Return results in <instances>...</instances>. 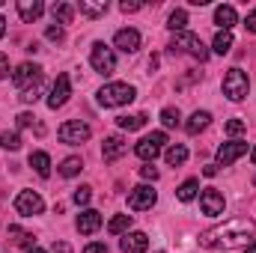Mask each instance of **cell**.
Segmentation results:
<instances>
[{"mask_svg":"<svg viewBox=\"0 0 256 253\" xmlns=\"http://www.w3.org/2000/svg\"><path fill=\"white\" fill-rule=\"evenodd\" d=\"M256 242V224L248 218H236V220H226L214 230H206L200 236V244L202 248H238V244H250Z\"/></svg>","mask_w":256,"mask_h":253,"instance_id":"1","label":"cell"},{"mask_svg":"<svg viewBox=\"0 0 256 253\" xmlns=\"http://www.w3.org/2000/svg\"><path fill=\"white\" fill-rule=\"evenodd\" d=\"M137 90L131 84H122V80H114V84H104L98 90V104L102 108H122L128 102H134Z\"/></svg>","mask_w":256,"mask_h":253,"instance_id":"2","label":"cell"},{"mask_svg":"<svg viewBox=\"0 0 256 253\" xmlns=\"http://www.w3.org/2000/svg\"><path fill=\"white\" fill-rule=\"evenodd\" d=\"M191 54L194 60H200V63H206L208 60V48L202 45V39L200 36H194V33H176L173 36V42H170V54Z\"/></svg>","mask_w":256,"mask_h":253,"instance_id":"3","label":"cell"},{"mask_svg":"<svg viewBox=\"0 0 256 253\" xmlns=\"http://www.w3.org/2000/svg\"><path fill=\"white\" fill-rule=\"evenodd\" d=\"M248 90H250V80H248V74H244L242 68H230V72L224 74V96H226L230 102L248 98Z\"/></svg>","mask_w":256,"mask_h":253,"instance_id":"4","label":"cell"},{"mask_svg":"<svg viewBox=\"0 0 256 253\" xmlns=\"http://www.w3.org/2000/svg\"><path fill=\"white\" fill-rule=\"evenodd\" d=\"M164 143H167V134H164V131H152V134H146V137L134 146V155L143 158V161H155V158L161 155Z\"/></svg>","mask_w":256,"mask_h":253,"instance_id":"5","label":"cell"},{"mask_svg":"<svg viewBox=\"0 0 256 253\" xmlns=\"http://www.w3.org/2000/svg\"><path fill=\"white\" fill-rule=\"evenodd\" d=\"M90 126L86 122H80V120H68V122H63L60 126V131H57V137L63 140V143H68V146H80V143H86L90 140Z\"/></svg>","mask_w":256,"mask_h":253,"instance_id":"6","label":"cell"},{"mask_svg":"<svg viewBox=\"0 0 256 253\" xmlns=\"http://www.w3.org/2000/svg\"><path fill=\"white\" fill-rule=\"evenodd\" d=\"M90 63H92V68H96L98 74H114V72H116V57H114V51H110L104 42H96V45H92Z\"/></svg>","mask_w":256,"mask_h":253,"instance_id":"7","label":"cell"},{"mask_svg":"<svg viewBox=\"0 0 256 253\" xmlns=\"http://www.w3.org/2000/svg\"><path fill=\"white\" fill-rule=\"evenodd\" d=\"M42 208H45V202L36 190H18V196H15V212L18 214L33 218V214H42Z\"/></svg>","mask_w":256,"mask_h":253,"instance_id":"8","label":"cell"},{"mask_svg":"<svg viewBox=\"0 0 256 253\" xmlns=\"http://www.w3.org/2000/svg\"><path fill=\"white\" fill-rule=\"evenodd\" d=\"M200 208H202V214H208V218H220L224 208H226V200H224V194L218 188H206L200 194Z\"/></svg>","mask_w":256,"mask_h":253,"instance_id":"9","label":"cell"},{"mask_svg":"<svg viewBox=\"0 0 256 253\" xmlns=\"http://www.w3.org/2000/svg\"><path fill=\"white\" fill-rule=\"evenodd\" d=\"M155 200H158V194L149 185H137V188L128 190V208L131 212H146V208L155 206Z\"/></svg>","mask_w":256,"mask_h":253,"instance_id":"10","label":"cell"},{"mask_svg":"<svg viewBox=\"0 0 256 253\" xmlns=\"http://www.w3.org/2000/svg\"><path fill=\"white\" fill-rule=\"evenodd\" d=\"M68 96H72V80H68V74H60V78L54 80L51 92H48V108H51V110L63 108L66 102H68Z\"/></svg>","mask_w":256,"mask_h":253,"instance_id":"11","label":"cell"},{"mask_svg":"<svg viewBox=\"0 0 256 253\" xmlns=\"http://www.w3.org/2000/svg\"><path fill=\"white\" fill-rule=\"evenodd\" d=\"M12 80H15V86H18V90H27L30 84L42 80V66H36V63H21L18 68H15Z\"/></svg>","mask_w":256,"mask_h":253,"instance_id":"12","label":"cell"},{"mask_svg":"<svg viewBox=\"0 0 256 253\" xmlns=\"http://www.w3.org/2000/svg\"><path fill=\"white\" fill-rule=\"evenodd\" d=\"M244 152H248V143H242V140L224 143V146L218 149V164H220V167H230V164H232V161H238Z\"/></svg>","mask_w":256,"mask_h":253,"instance_id":"13","label":"cell"},{"mask_svg":"<svg viewBox=\"0 0 256 253\" xmlns=\"http://www.w3.org/2000/svg\"><path fill=\"white\" fill-rule=\"evenodd\" d=\"M74 226H78V232H80V236H92V232L102 226V214H98L96 208H84V212L78 214Z\"/></svg>","mask_w":256,"mask_h":253,"instance_id":"14","label":"cell"},{"mask_svg":"<svg viewBox=\"0 0 256 253\" xmlns=\"http://www.w3.org/2000/svg\"><path fill=\"white\" fill-rule=\"evenodd\" d=\"M114 45H116L120 51H126V54H134V51L140 48V33H137V30H131V27H126V30H116Z\"/></svg>","mask_w":256,"mask_h":253,"instance_id":"15","label":"cell"},{"mask_svg":"<svg viewBox=\"0 0 256 253\" xmlns=\"http://www.w3.org/2000/svg\"><path fill=\"white\" fill-rule=\"evenodd\" d=\"M120 248H122V253H146L149 236L146 232H126L122 242H120Z\"/></svg>","mask_w":256,"mask_h":253,"instance_id":"16","label":"cell"},{"mask_svg":"<svg viewBox=\"0 0 256 253\" xmlns=\"http://www.w3.org/2000/svg\"><path fill=\"white\" fill-rule=\"evenodd\" d=\"M126 149H128L126 140H122L120 134H114V137H108V140H104V146H102V158H104V161L110 164V161L122 158V155H126Z\"/></svg>","mask_w":256,"mask_h":253,"instance_id":"17","label":"cell"},{"mask_svg":"<svg viewBox=\"0 0 256 253\" xmlns=\"http://www.w3.org/2000/svg\"><path fill=\"white\" fill-rule=\"evenodd\" d=\"M42 12H45L42 0H18V15H21V21L33 24V21L42 18Z\"/></svg>","mask_w":256,"mask_h":253,"instance_id":"18","label":"cell"},{"mask_svg":"<svg viewBox=\"0 0 256 253\" xmlns=\"http://www.w3.org/2000/svg\"><path fill=\"white\" fill-rule=\"evenodd\" d=\"M236 21H238V15H236V9H232V6H218V9H214V24H218V27L230 30Z\"/></svg>","mask_w":256,"mask_h":253,"instance_id":"19","label":"cell"},{"mask_svg":"<svg viewBox=\"0 0 256 253\" xmlns=\"http://www.w3.org/2000/svg\"><path fill=\"white\" fill-rule=\"evenodd\" d=\"M30 167H33L42 179H48V176H51V158H48V152H33V155H30Z\"/></svg>","mask_w":256,"mask_h":253,"instance_id":"20","label":"cell"},{"mask_svg":"<svg viewBox=\"0 0 256 253\" xmlns=\"http://www.w3.org/2000/svg\"><path fill=\"white\" fill-rule=\"evenodd\" d=\"M78 9H80V15H86V18H98V15L108 12V0H98V3H92V0H80Z\"/></svg>","mask_w":256,"mask_h":253,"instance_id":"21","label":"cell"},{"mask_svg":"<svg viewBox=\"0 0 256 253\" xmlns=\"http://www.w3.org/2000/svg\"><path fill=\"white\" fill-rule=\"evenodd\" d=\"M208 122H212V114H208V110H196L191 120L185 122V131H188V134H200Z\"/></svg>","mask_w":256,"mask_h":253,"instance_id":"22","label":"cell"},{"mask_svg":"<svg viewBox=\"0 0 256 253\" xmlns=\"http://www.w3.org/2000/svg\"><path fill=\"white\" fill-rule=\"evenodd\" d=\"M164 158H167V164H170V167H179V164H185V161H188V149H185L182 143H176V146H170V149L164 152Z\"/></svg>","mask_w":256,"mask_h":253,"instance_id":"23","label":"cell"},{"mask_svg":"<svg viewBox=\"0 0 256 253\" xmlns=\"http://www.w3.org/2000/svg\"><path fill=\"white\" fill-rule=\"evenodd\" d=\"M185 24H188V12H185V9H173L170 18H167V27H170L173 33H185Z\"/></svg>","mask_w":256,"mask_h":253,"instance_id":"24","label":"cell"},{"mask_svg":"<svg viewBox=\"0 0 256 253\" xmlns=\"http://www.w3.org/2000/svg\"><path fill=\"white\" fill-rule=\"evenodd\" d=\"M230 48H232V33L230 30H220L214 36V42H212V51L214 54H230Z\"/></svg>","mask_w":256,"mask_h":253,"instance_id":"25","label":"cell"},{"mask_svg":"<svg viewBox=\"0 0 256 253\" xmlns=\"http://www.w3.org/2000/svg\"><path fill=\"white\" fill-rule=\"evenodd\" d=\"M116 126L122 131H137L146 126V114H134V116H116Z\"/></svg>","mask_w":256,"mask_h":253,"instance_id":"26","label":"cell"},{"mask_svg":"<svg viewBox=\"0 0 256 253\" xmlns=\"http://www.w3.org/2000/svg\"><path fill=\"white\" fill-rule=\"evenodd\" d=\"M54 21L57 24H72V18H74V6L72 3H54Z\"/></svg>","mask_w":256,"mask_h":253,"instance_id":"27","label":"cell"},{"mask_svg":"<svg viewBox=\"0 0 256 253\" xmlns=\"http://www.w3.org/2000/svg\"><path fill=\"white\" fill-rule=\"evenodd\" d=\"M196 190H200V179H188V182H182V185L176 188V196H179L182 202H191L194 196H196Z\"/></svg>","mask_w":256,"mask_h":253,"instance_id":"28","label":"cell"},{"mask_svg":"<svg viewBox=\"0 0 256 253\" xmlns=\"http://www.w3.org/2000/svg\"><path fill=\"white\" fill-rule=\"evenodd\" d=\"M84 170V161L78 158V155H72V158H66L63 164H60V173H63L66 179H72V176H78Z\"/></svg>","mask_w":256,"mask_h":253,"instance_id":"29","label":"cell"},{"mask_svg":"<svg viewBox=\"0 0 256 253\" xmlns=\"http://www.w3.org/2000/svg\"><path fill=\"white\" fill-rule=\"evenodd\" d=\"M42 90H45V80H36V84H30L27 90H21V102H24V104H33V102L42 96Z\"/></svg>","mask_w":256,"mask_h":253,"instance_id":"30","label":"cell"},{"mask_svg":"<svg viewBox=\"0 0 256 253\" xmlns=\"http://www.w3.org/2000/svg\"><path fill=\"white\" fill-rule=\"evenodd\" d=\"M9 238H12V244H18V248H33V236L24 232V230H18V226H9Z\"/></svg>","mask_w":256,"mask_h":253,"instance_id":"31","label":"cell"},{"mask_svg":"<svg viewBox=\"0 0 256 253\" xmlns=\"http://www.w3.org/2000/svg\"><path fill=\"white\" fill-rule=\"evenodd\" d=\"M0 146L9 149V152L21 149V137H18V131H3V134H0Z\"/></svg>","mask_w":256,"mask_h":253,"instance_id":"32","label":"cell"},{"mask_svg":"<svg viewBox=\"0 0 256 253\" xmlns=\"http://www.w3.org/2000/svg\"><path fill=\"white\" fill-rule=\"evenodd\" d=\"M128 226H131V214H116L110 224H108V230L114 232V236H120V232H126Z\"/></svg>","mask_w":256,"mask_h":253,"instance_id":"33","label":"cell"},{"mask_svg":"<svg viewBox=\"0 0 256 253\" xmlns=\"http://www.w3.org/2000/svg\"><path fill=\"white\" fill-rule=\"evenodd\" d=\"M179 120H182L179 108H164V110H161V122H164L167 128H176L179 126Z\"/></svg>","mask_w":256,"mask_h":253,"instance_id":"34","label":"cell"},{"mask_svg":"<svg viewBox=\"0 0 256 253\" xmlns=\"http://www.w3.org/2000/svg\"><path fill=\"white\" fill-rule=\"evenodd\" d=\"M90 196H92V188H90V185H80V188L74 190V202H78V206H86Z\"/></svg>","mask_w":256,"mask_h":253,"instance_id":"35","label":"cell"},{"mask_svg":"<svg viewBox=\"0 0 256 253\" xmlns=\"http://www.w3.org/2000/svg\"><path fill=\"white\" fill-rule=\"evenodd\" d=\"M244 120H230V122H226V134H232V137H236V134H242V131H244Z\"/></svg>","mask_w":256,"mask_h":253,"instance_id":"36","label":"cell"},{"mask_svg":"<svg viewBox=\"0 0 256 253\" xmlns=\"http://www.w3.org/2000/svg\"><path fill=\"white\" fill-rule=\"evenodd\" d=\"M45 36H48L51 42H60V39H63V27H60V24H57V27H48Z\"/></svg>","mask_w":256,"mask_h":253,"instance_id":"37","label":"cell"},{"mask_svg":"<svg viewBox=\"0 0 256 253\" xmlns=\"http://www.w3.org/2000/svg\"><path fill=\"white\" fill-rule=\"evenodd\" d=\"M140 176H143V179H146V182H149V179H152V182H155V179H158V170H155V167H152V164H146V167H140Z\"/></svg>","mask_w":256,"mask_h":253,"instance_id":"38","label":"cell"},{"mask_svg":"<svg viewBox=\"0 0 256 253\" xmlns=\"http://www.w3.org/2000/svg\"><path fill=\"white\" fill-rule=\"evenodd\" d=\"M33 120H36L33 114H18V128H30L33 126Z\"/></svg>","mask_w":256,"mask_h":253,"instance_id":"39","label":"cell"},{"mask_svg":"<svg viewBox=\"0 0 256 253\" xmlns=\"http://www.w3.org/2000/svg\"><path fill=\"white\" fill-rule=\"evenodd\" d=\"M140 6H143V3H134V0H122V3H120V9H122V12H137V9H140Z\"/></svg>","mask_w":256,"mask_h":253,"instance_id":"40","label":"cell"},{"mask_svg":"<svg viewBox=\"0 0 256 253\" xmlns=\"http://www.w3.org/2000/svg\"><path fill=\"white\" fill-rule=\"evenodd\" d=\"M84 253H108V248H104V244H98V242H92V244H86V248H84Z\"/></svg>","mask_w":256,"mask_h":253,"instance_id":"41","label":"cell"},{"mask_svg":"<svg viewBox=\"0 0 256 253\" xmlns=\"http://www.w3.org/2000/svg\"><path fill=\"white\" fill-rule=\"evenodd\" d=\"M6 74H9V57H6V54H0V80H3Z\"/></svg>","mask_w":256,"mask_h":253,"instance_id":"42","label":"cell"},{"mask_svg":"<svg viewBox=\"0 0 256 253\" xmlns=\"http://www.w3.org/2000/svg\"><path fill=\"white\" fill-rule=\"evenodd\" d=\"M244 27H248L250 33H256V9H254V12H248V21H244Z\"/></svg>","mask_w":256,"mask_h":253,"instance_id":"43","label":"cell"},{"mask_svg":"<svg viewBox=\"0 0 256 253\" xmlns=\"http://www.w3.org/2000/svg\"><path fill=\"white\" fill-rule=\"evenodd\" d=\"M202 176H208V179H212V176H218V167H214V164H208V167H202Z\"/></svg>","mask_w":256,"mask_h":253,"instance_id":"44","label":"cell"},{"mask_svg":"<svg viewBox=\"0 0 256 253\" xmlns=\"http://www.w3.org/2000/svg\"><path fill=\"white\" fill-rule=\"evenodd\" d=\"M3 36H6V18L0 15V39H3Z\"/></svg>","mask_w":256,"mask_h":253,"instance_id":"45","label":"cell"},{"mask_svg":"<svg viewBox=\"0 0 256 253\" xmlns=\"http://www.w3.org/2000/svg\"><path fill=\"white\" fill-rule=\"evenodd\" d=\"M27 253H45V250H42V248H36V244H33V248H27Z\"/></svg>","mask_w":256,"mask_h":253,"instance_id":"46","label":"cell"},{"mask_svg":"<svg viewBox=\"0 0 256 253\" xmlns=\"http://www.w3.org/2000/svg\"><path fill=\"white\" fill-rule=\"evenodd\" d=\"M244 253H256V242H250V244H248V250Z\"/></svg>","mask_w":256,"mask_h":253,"instance_id":"47","label":"cell"},{"mask_svg":"<svg viewBox=\"0 0 256 253\" xmlns=\"http://www.w3.org/2000/svg\"><path fill=\"white\" fill-rule=\"evenodd\" d=\"M250 158H254V164H256V146H254V152H250Z\"/></svg>","mask_w":256,"mask_h":253,"instance_id":"48","label":"cell"},{"mask_svg":"<svg viewBox=\"0 0 256 253\" xmlns=\"http://www.w3.org/2000/svg\"><path fill=\"white\" fill-rule=\"evenodd\" d=\"M0 3H3V0H0Z\"/></svg>","mask_w":256,"mask_h":253,"instance_id":"49","label":"cell"},{"mask_svg":"<svg viewBox=\"0 0 256 253\" xmlns=\"http://www.w3.org/2000/svg\"><path fill=\"white\" fill-rule=\"evenodd\" d=\"M158 253H161V250H158Z\"/></svg>","mask_w":256,"mask_h":253,"instance_id":"50","label":"cell"}]
</instances>
